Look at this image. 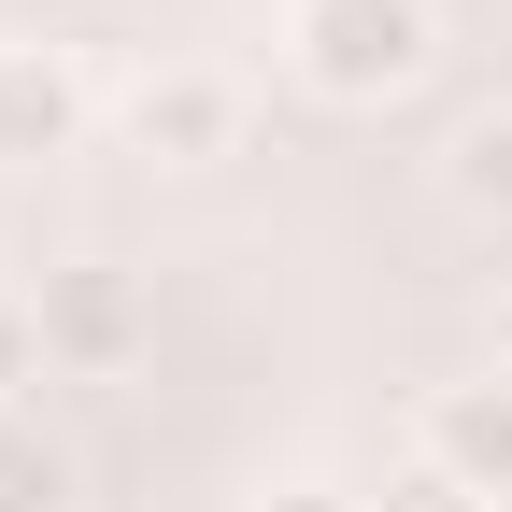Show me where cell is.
<instances>
[{"mask_svg":"<svg viewBox=\"0 0 512 512\" xmlns=\"http://www.w3.org/2000/svg\"><path fill=\"white\" fill-rule=\"evenodd\" d=\"M29 313H43V370H72V384H114L143 356V271H114V256H57Z\"/></svg>","mask_w":512,"mask_h":512,"instance_id":"cell-3","label":"cell"},{"mask_svg":"<svg viewBox=\"0 0 512 512\" xmlns=\"http://www.w3.org/2000/svg\"><path fill=\"white\" fill-rule=\"evenodd\" d=\"M256 512H384V498H356V484H271Z\"/></svg>","mask_w":512,"mask_h":512,"instance_id":"cell-9","label":"cell"},{"mask_svg":"<svg viewBox=\"0 0 512 512\" xmlns=\"http://www.w3.org/2000/svg\"><path fill=\"white\" fill-rule=\"evenodd\" d=\"M441 200L484 214V228H512V100L456 114V143H441Z\"/></svg>","mask_w":512,"mask_h":512,"instance_id":"cell-7","label":"cell"},{"mask_svg":"<svg viewBox=\"0 0 512 512\" xmlns=\"http://www.w3.org/2000/svg\"><path fill=\"white\" fill-rule=\"evenodd\" d=\"M0 512H86V456L43 413H0Z\"/></svg>","mask_w":512,"mask_h":512,"instance_id":"cell-6","label":"cell"},{"mask_svg":"<svg viewBox=\"0 0 512 512\" xmlns=\"http://www.w3.org/2000/svg\"><path fill=\"white\" fill-rule=\"evenodd\" d=\"M413 456L456 484L470 512H512V370H470V384H427L413 413Z\"/></svg>","mask_w":512,"mask_h":512,"instance_id":"cell-5","label":"cell"},{"mask_svg":"<svg viewBox=\"0 0 512 512\" xmlns=\"http://www.w3.org/2000/svg\"><path fill=\"white\" fill-rule=\"evenodd\" d=\"M285 72L328 114H384L441 72V0H285Z\"/></svg>","mask_w":512,"mask_h":512,"instance_id":"cell-1","label":"cell"},{"mask_svg":"<svg viewBox=\"0 0 512 512\" xmlns=\"http://www.w3.org/2000/svg\"><path fill=\"white\" fill-rule=\"evenodd\" d=\"M498 370H512V271H498Z\"/></svg>","mask_w":512,"mask_h":512,"instance_id":"cell-10","label":"cell"},{"mask_svg":"<svg viewBox=\"0 0 512 512\" xmlns=\"http://www.w3.org/2000/svg\"><path fill=\"white\" fill-rule=\"evenodd\" d=\"M242 128H256V86L228 72V57H143V72L114 86V143L157 157V171H214V157H242Z\"/></svg>","mask_w":512,"mask_h":512,"instance_id":"cell-2","label":"cell"},{"mask_svg":"<svg viewBox=\"0 0 512 512\" xmlns=\"http://www.w3.org/2000/svg\"><path fill=\"white\" fill-rule=\"evenodd\" d=\"M114 100L86 86L72 43H0V171H57Z\"/></svg>","mask_w":512,"mask_h":512,"instance_id":"cell-4","label":"cell"},{"mask_svg":"<svg viewBox=\"0 0 512 512\" xmlns=\"http://www.w3.org/2000/svg\"><path fill=\"white\" fill-rule=\"evenodd\" d=\"M29 384H43V313L0 285V413H29Z\"/></svg>","mask_w":512,"mask_h":512,"instance_id":"cell-8","label":"cell"}]
</instances>
